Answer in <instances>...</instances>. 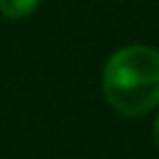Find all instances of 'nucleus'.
Returning <instances> with one entry per match:
<instances>
[{"mask_svg": "<svg viewBox=\"0 0 159 159\" xmlns=\"http://www.w3.org/2000/svg\"><path fill=\"white\" fill-rule=\"evenodd\" d=\"M152 136H154V145L159 148V112L154 117V126H152Z\"/></svg>", "mask_w": 159, "mask_h": 159, "instance_id": "3", "label": "nucleus"}, {"mask_svg": "<svg viewBox=\"0 0 159 159\" xmlns=\"http://www.w3.org/2000/svg\"><path fill=\"white\" fill-rule=\"evenodd\" d=\"M40 0H0V14L7 19H24L38 10Z\"/></svg>", "mask_w": 159, "mask_h": 159, "instance_id": "2", "label": "nucleus"}, {"mask_svg": "<svg viewBox=\"0 0 159 159\" xmlns=\"http://www.w3.org/2000/svg\"><path fill=\"white\" fill-rule=\"evenodd\" d=\"M103 96L124 117H140L157 108L159 52L148 45L117 49L103 68Z\"/></svg>", "mask_w": 159, "mask_h": 159, "instance_id": "1", "label": "nucleus"}]
</instances>
